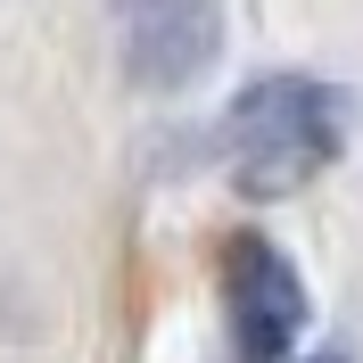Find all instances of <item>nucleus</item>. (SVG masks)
I'll use <instances>...</instances> for the list:
<instances>
[{"label":"nucleus","mask_w":363,"mask_h":363,"mask_svg":"<svg viewBox=\"0 0 363 363\" xmlns=\"http://www.w3.org/2000/svg\"><path fill=\"white\" fill-rule=\"evenodd\" d=\"M223 149L248 199H289L339 157V99L314 74H256L231 99Z\"/></svg>","instance_id":"obj_1"},{"label":"nucleus","mask_w":363,"mask_h":363,"mask_svg":"<svg viewBox=\"0 0 363 363\" xmlns=\"http://www.w3.org/2000/svg\"><path fill=\"white\" fill-rule=\"evenodd\" d=\"M215 58V0H149V17L133 33V83L182 91Z\"/></svg>","instance_id":"obj_3"},{"label":"nucleus","mask_w":363,"mask_h":363,"mask_svg":"<svg viewBox=\"0 0 363 363\" xmlns=\"http://www.w3.org/2000/svg\"><path fill=\"white\" fill-rule=\"evenodd\" d=\"M314 363H339V355H314Z\"/></svg>","instance_id":"obj_4"},{"label":"nucleus","mask_w":363,"mask_h":363,"mask_svg":"<svg viewBox=\"0 0 363 363\" xmlns=\"http://www.w3.org/2000/svg\"><path fill=\"white\" fill-rule=\"evenodd\" d=\"M133 9H149V0H133Z\"/></svg>","instance_id":"obj_5"},{"label":"nucleus","mask_w":363,"mask_h":363,"mask_svg":"<svg viewBox=\"0 0 363 363\" xmlns=\"http://www.w3.org/2000/svg\"><path fill=\"white\" fill-rule=\"evenodd\" d=\"M223 306H231V339H240L248 363H281L297 347V330H306V281L256 231L223 240Z\"/></svg>","instance_id":"obj_2"}]
</instances>
